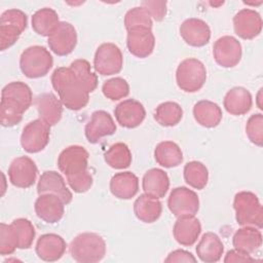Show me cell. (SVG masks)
<instances>
[{
    "label": "cell",
    "mask_w": 263,
    "mask_h": 263,
    "mask_svg": "<svg viewBox=\"0 0 263 263\" xmlns=\"http://www.w3.org/2000/svg\"><path fill=\"white\" fill-rule=\"evenodd\" d=\"M18 249V235L12 223L0 224V254L10 255Z\"/></svg>",
    "instance_id": "obj_39"
},
{
    "label": "cell",
    "mask_w": 263,
    "mask_h": 263,
    "mask_svg": "<svg viewBox=\"0 0 263 263\" xmlns=\"http://www.w3.org/2000/svg\"><path fill=\"white\" fill-rule=\"evenodd\" d=\"M262 18L260 14L250 8L239 10L233 16V27L235 34L246 40L257 37L262 31Z\"/></svg>",
    "instance_id": "obj_14"
},
{
    "label": "cell",
    "mask_w": 263,
    "mask_h": 263,
    "mask_svg": "<svg viewBox=\"0 0 263 263\" xmlns=\"http://www.w3.org/2000/svg\"><path fill=\"white\" fill-rule=\"evenodd\" d=\"M37 192L39 195L45 193L55 194L64 201L65 204L70 203L73 198V195L66 186L63 177L55 171H46L40 176L37 184Z\"/></svg>",
    "instance_id": "obj_20"
},
{
    "label": "cell",
    "mask_w": 263,
    "mask_h": 263,
    "mask_svg": "<svg viewBox=\"0 0 263 263\" xmlns=\"http://www.w3.org/2000/svg\"><path fill=\"white\" fill-rule=\"evenodd\" d=\"M27 14L16 8L5 10L0 16V47L5 50L12 46L26 30Z\"/></svg>",
    "instance_id": "obj_6"
},
{
    "label": "cell",
    "mask_w": 263,
    "mask_h": 263,
    "mask_svg": "<svg viewBox=\"0 0 263 263\" xmlns=\"http://www.w3.org/2000/svg\"><path fill=\"white\" fill-rule=\"evenodd\" d=\"M71 257L80 263H96L106 254L104 238L95 232H83L75 236L70 246Z\"/></svg>",
    "instance_id": "obj_2"
},
{
    "label": "cell",
    "mask_w": 263,
    "mask_h": 263,
    "mask_svg": "<svg viewBox=\"0 0 263 263\" xmlns=\"http://www.w3.org/2000/svg\"><path fill=\"white\" fill-rule=\"evenodd\" d=\"M206 80L204 65L197 59L189 58L182 61L176 71V81L180 89L186 92L199 90Z\"/></svg>",
    "instance_id": "obj_5"
},
{
    "label": "cell",
    "mask_w": 263,
    "mask_h": 263,
    "mask_svg": "<svg viewBox=\"0 0 263 263\" xmlns=\"http://www.w3.org/2000/svg\"><path fill=\"white\" fill-rule=\"evenodd\" d=\"M152 25L151 16L142 6L129 9L124 15V27L127 31L135 28L152 29Z\"/></svg>",
    "instance_id": "obj_40"
},
{
    "label": "cell",
    "mask_w": 263,
    "mask_h": 263,
    "mask_svg": "<svg viewBox=\"0 0 263 263\" xmlns=\"http://www.w3.org/2000/svg\"><path fill=\"white\" fill-rule=\"evenodd\" d=\"M66 241L61 235L55 233H46L41 235L36 242L37 256L47 262L60 260L66 252Z\"/></svg>",
    "instance_id": "obj_21"
},
{
    "label": "cell",
    "mask_w": 263,
    "mask_h": 263,
    "mask_svg": "<svg viewBox=\"0 0 263 263\" xmlns=\"http://www.w3.org/2000/svg\"><path fill=\"white\" fill-rule=\"evenodd\" d=\"M88 152L84 147L72 145L64 149L58 157V166L62 173L72 176L87 170Z\"/></svg>",
    "instance_id": "obj_13"
},
{
    "label": "cell",
    "mask_w": 263,
    "mask_h": 263,
    "mask_svg": "<svg viewBox=\"0 0 263 263\" xmlns=\"http://www.w3.org/2000/svg\"><path fill=\"white\" fill-rule=\"evenodd\" d=\"M123 57L120 48L111 42L101 44L95 53L93 68L103 76L114 75L121 71Z\"/></svg>",
    "instance_id": "obj_7"
},
{
    "label": "cell",
    "mask_w": 263,
    "mask_h": 263,
    "mask_svg": "<svg viewBox=\"0 0 263 263\" xmlns=\"http://www.w3.org/2000/svg\"><path fill=\"white\" fill-rule=\"evenodd\" d=\"M50 50L57 55L70 54L77 44V33L74 26L68 22H60L47 40Z\"/></svg>",
    "instance_id": "obj_11"
},
{
    "label": "cell",
    "mask_w": 263,
    "mask_h": 263,
    "mask_svg": "<svg viewBox=\"0 0 263 263\" xmlns=\"http://www.w3.org/2000/svg\"><path fill=\"white\" fill-rule=\"evenodd\" d=\"M234 249L247 254L257 252L262 246V233L259 228L253 226H242L232 237Z\"/></svg>",
    "instance_id": "obj_28"
},
{
    "label": "cell",
    "mask_w": 263,
    "mask_h": 263,
    "mask_svg": "<svg viewBox=\"0 0 263 263\" xmlns=\"http://www.w3.org/2000/svg\"><path fill=\"white\" fill-rule=\"evenodd\" d=\"M197 257L205 263H214L221 259L224 246L220 237L214 232H205L196 246Z\"/></svg>",
    "instance_id": "obj_27"
},
{
    "label": "cell",
    "mask_w": 263,
    "mask_h": 263,
    "mask_svg": "<svg viewBox=\"0 0 263 263\" xmlns=\"http://www.w3.org/2000/svg\"><path fill=\"white\" fill-rule=\"evenodd\" d=\"M235 219L240 226H253L261 229L263 226V208L257 195L250 191H240L233 199Z\"/></svg>",
    "instance_id": "obj_3"
},
{
    "label": "cell",
    "mask_w": 263,
    "mask_h": 263,
    "mask_svg": "<svg viewBox=\"0 0 263 263\" xmlns=\"http://www.w3.org/2000/svg\"><path fill=\"white\" fill-rule=\"evenodd\" d=\"M193 116L197 123L211 128L217 126L221 122L223 114L218 104L212 101L202 100L194 105Z\"/></svg>",
    "instance_id": "obj_30"
},
{
    "label": "cell",
    "mask_w": 263,
    "mask_h": 263,
    "mask_svg": "<svg viewBox=\"0 0 263 263\" xmlns=\"http://www.w3.org/2000/svg\"><path fill=\"white\" fill-rule=\"evenodd\" d=\"M253 261H255V259L252 258L250 254L243 253V252L238 251L236 249L228 251L226 256H225V258H224V262H226V263H231V262H253Z\"/></svg>",
    "instance_id": "obj_47"
},
{
    "label": "cell",
    "mask_w": 263,
    "mask_h": 263,
    "mask_svg": "<svg viewBox=\"0 0 263 263\" xmlns=\"http://www.w3.org/2000/svg\"><path fill=\"white\" fill-rule=\"evenodd\" d=\"M110 191L119 199H130L139 191V179L132 172L117 173L110 180Z\"/></svg>",
    "instance_id": "obj_26"
},
{
    "label": "cell",
    "mask_w": 263,
    "mask_h": 263,
    "mask_svg": "<svg viewBox=\"0 0 263 263\" xmlns=\"http://www.w3.org/2000/svg\"><path fill=\"white\" fill-rule=\"evenodd\" d=\"M114 115L121 126L135 128L145 119L146 111L142 103L134 99H127L120 102L115 107Z\"/></svg>",
    "instance_id": "obj_19"
},
{
    "label": "cell",
    "mask_w": 263,
    "mask_h": 263,
    "mask_svg": "<svg viewBox=\"0 0 263 263\" xmlns=\"http://www.w3.org/2000/svg\"><path fill=\"white\" fill-rule=\"evenodd\" d=\"M167 206L177 218L195 216L199 210V198L193 190L187 187H176L170 193Z\"/></svg>",
    "instance_id": "obj_9"
},
{
    "label": "cell",
    "mask_w": 263,
    "mask_h": 263,
    "mask_svg": "<svg viewBox=\"0 0 263 263\" xmlns=\"http://www.w3.org/2000/svg\"><path fill=\"white\" fill-rule=\"evenodd\" d=\"M67 182L74 192L84 193L90 189L92 185V177L86 170L72 176H67Z\"/></svg>",
    "instance_id": "obj_44"
},
{
    "label": "cell",
    "mask_w": 263,
    "mask_h": 263,
    "mask_svg": "<svg viewBox=\"0 0 263 263\" xmlns=\"http://www.w3.org/2000/svg\"><path fill=\"white\" fill-rule=\"evenodd\" d=\"M241 44L233 36H222L218 38L213 45L214 60L223 68L236 66L241 60Z\"/></svg>",
    "instance_id": "obj_10"
},
{
    "label": "cell",
    "mask_w": 263,
    "mask_h": 263,
    "mask_svg": "<svg viewBox=\"0 0 263 263\" xmlns=\"http://www.w3.org/2000/svg\"><path fill=\"white\" fill-rule=\"evenodd\" d=\"M65 205L64 201L58 195L45 193L40 194L36 199L34 209L38 218L46 223L54 224L63 218Z\"/></svg>",
    "instance_id": "obj_17"
},
{
    "label": "cell",
    "mask_w": 263,
    "mask_h": 263,
    "mask_svg": "<svg viewBox=\"0 0 263 263\" xmlns=\"http://www.w3.org/2000/svg\"><path fill=\"white\" fill-rule=\"evenodd\" d=\"M184 180L194 189H203L209 180V171L200 161H190L184 166Z\"/></svg>",
    "instance_id": "obj_36"
},
{
    "label": "cell",
    "mask_w": 263,
    "mask_h": 263,
    "mask_svg": "<svg viewBox=\"0 0 263 263\" xmlns=\"http://www.w3.org/2000/svg\"><path fill=\"white\" fill-rule=\"evenodd\" d=\"M166 263H179V262H196V258L188 251L185 250H175L171 252L165 258Z\"/></svg>",
    "instance_id": "obj_46"
},
{
    "label": "cell",
    "mask_w": 263,
    "mask_h": 263,
    "mask_svg": "<svg viewBox=\"0 0 263 263\" xmlns=\"http://www.w3.org/2000/svg\"><path fill=\"white\" fill-rule=\"evenodd\" d=\"M180 35L190 46L201 47L209 43L211 39V29L204 21L190 17L181 24Z\"/></svg>",
    "instance_id": "obj_18"
},
{
    "label": "cell",
    "mask_w": 263,
    "mask_h": 263,
    "mask_svg": "<svg viewBox=\"0 0 263 263\" xmlns=\"http://www.w3.org/2000/svg\"><path fill=\"white\" fill-rule=\"evenodd\" d=\"M154 158L159 165L171 168L182 163L183 153L175 142L163 141L155 147Z\"/></svg>",
    "instance_id": "obj_31"
},
{
    "label": "cell",
    "mask_w": 263,
    "mask_h": 263,
    "mask_svg": "<svg viewBox=\"0 0 263 263\" xmlns=\"http://www.w3.org/2000/svg\"><path fill=\"white\" fill-rule=\"evenodd\" d=\"M141 6L149 13L151 18L156 22H160L166 14V2L165 1H143Z\"/></svg>",
    "instance_id": "obj_45"
},
{
    "label": "cell",
    "mask_w": 263,
    "mask_h": 263,
    "mask_svg": "<svg viewBox=\"0 0 263 263\" xmlns=\"http://www.w3.org/2000/svg\"><path fill=\"white\" fill-rule=\"evenodd\" d=\"M115 132L116 124L112 116L104 110L95 111L84 128L85 137L91 144L98 143L102 138L111 136Z\"/></svg>",
    "instance_id": "obj_15"
},
{
    "label": "cell",
    "mask_w": 263,
    "mask_h": 263,
    "mask_svg": "<svg viewBox=\"0 0 263 263\" xmlns=\"http://www.w3.org/2000/svg\"><path fill=\"white\" fill-rule=\"evenodd\" d=\"M51 84L67 109L78 111L87 105L89 93L70 67L57 68L51 75Z\"/></svg>",
    "instance_id": "obj_1"
},
{
    "label": "cell",
    "mask_w": 263,
    "mask_h": 263,
    "mask_svg": "<svg viewBox=\"0 0 263 263\" xmlns=\"http://www.w3.org/2000/svg\"><path fill=\"white\" fill-rule=\"evenodd\" d=\"M142 188L145 194L154 198H162L168 191L170 179L167 174L160 168L148 170L143 176Z\"/></svg>",
    "instance_id": "obj_25"
},
{
    "label": "cell",
    "mask_w": 263,
    "mask_h": 263,
    "mask_svg": "<svg viewBox=\"0 0 263 263\" xmlns=\"http://www.w3.org/2000/svg\"><path fill=\"white\" fill-rule=\"evenodd\" d=\"M126 46L128 51L140 59L149 57L155 46V37L151 29L135 28L127 31Z\"/></svg>",
    "instance_id": "obj_16"
},
{
    "label": "cell",
    "mask_w": 263,
    "mask_h": 263,
    "mask_svg": "<svg viewBox=\"0 0 263 263\" xmlns=\"http://www.w3.org/2000/svg\"><path fill=\"white\" fill-rule=\"evenodd\" d=\"M59 14L55 10L49 7H44L37 10L32 15V28L41 36L49 37V35L59 26Z\"/></svg>",
    "instance_id": "obj_32"
},
{
    "label": "cell",
    "mask_w": 263,
    "mask_h": 263,
    "mask_svg": "<svg viewBox=\"0 0 263 263\" xmlns=\"http://www.w3.org/2000/svg\"><path fill=\"white\" fill-rule=\"evenodd\" d=\"M18 235V249H29L35 238V228L30 220L18 218L11 222Z\"/></svg>",
    "instance_id": "obj_42"
},
{
    "label": "cell",
    "mask_w": 263,
    "mask_h": 263,
    "mask_svg": "<svg viewBox=\"0 0 263 263\" xmlns=\"http://www.w3.org/2000/svg\"><path fill=\"white\" fill-rule=\"evenodd\" d=\"M50 126L43 120L35 119L30 121L23 129L21 145L28 153L42 151L49 142Z\"/></svg>",
    "instance_id": "obj_8"
},
{
    "label": "cell",
    "mask_w": 263,
    "mask_h": 263,
    "mask_svg": "<svg viewBox=\"0 0 263 263\" xmlns=\"http://www.w3.org/2000/svg\"><path fill=\"white\" fill-rule=\"evenodd\" d=\"M70 68L74 71L77 79L83 85L88 93L92 92L98 86V77L91 71L90 64L84 59H77L73 61Z\"/></svg>",
    "instance_id": "obj_38"
},
{
    "label": "cell",
    "mask_w": 263,
    "mask_h": 263,
    "mask_svg": "<svg viewBox=\"0 0 263 263\" xmlns=\"http://www.w3.org/2000/svg\"><path fill=\"white\" fill-rule=\"evenodd\" d=\"M37 166L33 159L28 156L14 158L8 167L10 183L17 188L31 187L37 178Z\"/></svg>",
    "instance_id": "obj_12"
},
{
    "label": "cell",
    "mask_w": 263,
    "mask_h": 263,
    "mask_svg": "<svg viewBox=\"0 0 263 263\" xmlns=\"http://www.w3.org/2000/svg\"><path fill=\"white\" fill-rule=\"evenodd\" d=\"M39 118L49 126L57 124L63 114V104L52 92H43L35 98Z\"/></svg>",
    "instance_id": "obj_22"
},
{
    "label": "cell",
    "mask_w": 263,
    "mask_h": 263,
    "mask_svg": "<svg viewBox=\"0 0 263 263\" xmlns=\"http://www.w3.org/2000/svg\"><path fill=\"white\" fill-rule=\"evenodd\" d=\"M52 65V55L45 47L40 45H33L26 48L20 58L21 71L28 78L45 76Z\"/></svg>",
    "instance_id": "obj_4"
},
{
    "label": "cell",
    "mask_w": 263,
    "mask_h": 263,
    "mask_svg": "<svg viewBox=\"0 0 263 263\" xmlns=\"http://www.w3.org/2000/svg\"><path fill=\"white\" fill-rule=\"evenodd\" d=\"M102 91L107 99L111 101H118L128 96L129 85L125 79L121 77H114L104 82Z\"/></svg>",
    "instance_id": "obj_41"
},
{
    "label": "cell",
    "mask_w": 263,
    "mask_h": 263,
    "mask_svg": "<svg viewBox=\"0 0 263 263\" xmlns=\"http://www.w3.org/2000/svg\"><path fill=\"white\" fill-rule=\"evenodd\" d=\"M1 97L9 98L17 102L26 111L32 105L33 95L28 84L22 81H12L6 84L1 91Z\"/></svg>",
    "instance_id": "obj_34"
},
{
    "label": "cell",
    "mask_w": 263,
    "mask_h": 263,
    "mask_svg": "<svg viewBox=\"0 0 263 263\" xmlns=\"http://www.w3.org/2000/svg\"><path fill=\"white\" fill-rule=\"evenodd\" d=\"M183 117V109L176 102L159 104L154 112V119L162 126H175Z\"/></svg>",
    "instance_id": "obj_33"
},
{
    "label": "cell",
    "mask_w": 263,
    "mask_h": 263,
    "mask_svg": "<svg viewBox=\"0 0 263 263\" xmlns=\"http://www.w3.org/2000/svg\"><path fill=\"white\" fill-rule=\"evenodd\" d=\"M1 125L5 127H11L21 122L25 109L14 100L1 97Z\"/></svg>",
    "instance_id": "obj_37"
},
{
    "label": "cell",
    "mask_w": 263,
    "mask_h": 263,
    "mask_svg": "<svg viewBox=\"0 0 263 263\" xmlns=\"http://www.w3.org/2000/svg\"><path fill=\"white\" fill-rule=\"evenodd\" d=\"M246 134L253 144L259 147L263 145V115L261 113L250 116L246 124Z\"/></svg>",
    "instance_id": "obj_43"
},
{
    "label": "cell",
    "mask_w": 263,
    "mask_h": 263,
    "mask_svg": "<svg viewBox=\"0 0 263 263\" xmlns=\"http://www.w3.org/2000/svg\"><path fill=\"white\" fill-rule=\"evenodd\" d=\"M105 161L115 170H123L132 163V152L126 144L115 143L105 153Z\"/></svg>",
    "instance_id": "obj_35"
},
{
    "label": "cell",
    "mask_w": 263,
    "mask_h": 263,
    "mask_svg": "<svg viewBox=\"0 0 263 263\" xmlns=\"http://www.w3.org/2000/svg\"><path fill=\"white\" fill-rule=\"evenodd\" d=\"M253 105L251 92L241 86L232 87L224 97L223 106L231 115L239 116L248 113Z\"/></svg>",
    "instance_id": "obj_24"
},
{
    "label": "cell",
    "mask_w": 263,
    "mask_h": 263,
    "mask_svg": "<svg viewBox=\"0 0 263 263\" xmlns=\"http://www.w3.org/2000/svg\"><path fill=\"white\" fill-rule=\"evenodd\" d=\"M162 205L158 198L147 194H141L134 202V213L136 217L144 223H153L159 219Z\"/></svg>",
    "instance_id": "obj_29"
},
{
    "label": "cell",
    "mask_w": 263,
    "mask_h": 263,
    "mask_svg": "<svg viewBox=\"0 0 263 263\" xmlns=\"http://www.w3.org/2000/svg\"><path fill=\"white\" fill-rule=\"evenodd\" d=\"M200 232L201 224L195 216L179 217L173 228V234L177 242L186 247L194 245Z\"/></svg>",
    "instance_id": "obj_23"
}]
</instances>
